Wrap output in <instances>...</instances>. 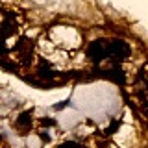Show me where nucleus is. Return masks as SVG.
<instances>
[{"mask_svg":"<svg viewBox=\"0 0 148 148\" xmlns=\"http://www.w3.org/2000/svg\"><path fill=\"white\" fill-rule=\"evenodd\" d=\"M98 74H100V78L111 80V82H115V83H120V85L126 82V74H124V72H122V69H119V67L102 69V71H98Z\"/></svg>","mask_w":148,"mask_h":148,"instance_id":"4","label":"nucleus"},{"mask_svg":"<svg viewBox=\"0 0 148 148\" xmlns=\"http://www.w3.org/2000/svg\"><path fill=\"white\" fill-rule=\"evenodd\" d=\"M15 32H17L15 21H13L11 17H6V18H4V22L0 24V39H8V37H11Z\"/></svg>","mask_w":148,"mask_h":148,"instance_id":"5","label":"nucleus"},{"mask_svg":"<svg viewBox=\"0 0 148 148\" xmlns=\"http://www.w3.org/2000/svg\"><path fill=\"white\" fill-rule=\"evenodd\" d=\"M41 124H43V126H54V120H50V119H43V120H41Z\"/></svg>","mask_w":148,"mask_h":148,"instance_id":"8","label":"nucleus"},{"mask_svg":"<svg viewBox=\"0 0 148 148\" xmlns=\"http://www.w3.org/2000/svg\"><path fill=\"white\" fill-rule=\"evenodd\" d=\"M41 139H43V141H48V139H50V137H48V135H46V132H43V133H41Z\"/></svg>","mask_w":148,"mask_h":148,"instance_id":"10","label":"nucleus"},{"mask_svg":"<svg viewBox=\"0 0 148 148\" xmlns=\"http://www.w3.org/2000/svg\"><path fill=\"white\" fill-rule=\"evenodd\" d=\"M32 50H34V45H32L30 39L22 37L18 39V43L15 45V54H17V59L21 61L22 65H28L32 61Z\"/></svg>","mask_w":148,"mask_h":148,"instance_id":"3","label":"nucleus"},{"mask_svg":"<svg viewBox=\"0 0 148 148\" xmlns=\"http://www.w3.org/2000/svg\"><path fill=\"white\" fill-rule=\"evenodd\" d=\"M59 148H83L80 143H74V141H67V143H63Z\"/></svg>","mask_w":148,"mask_h":148,"instance_id":"7","label":"nucleus"},{"mask_svg":"<svg viewBox=\"0 0 148 148\" xmlns=\"http://www.w3.org/2000/svg\"><path fill=\"white\" fill-rule=\"evenodd\" d=\"M65 106H67V100H65V102H59V104H56V106H54V109H63Z\"/></svg>","mask_w":148,"mask_h":148,"instance_id":"9","label":"nucleus"},{"mask_svg":"<svg viewBox=\"0 0 148 148\" xmlns=\"http://www.w3.org/2000/svg\"><path fill=\"white\" fill-rule=\"evenodd\" d=\"M15 128L21 133H26L28 130L32 128V113H30V111H24V113L18 115V119L15 120Z\"/></svg>","mask_w":148,"mask_h":148,"instance_id":"6","label":"nucleus"},{"mask_svg":"<svg viewBox=\"0 0 148 148\" xmlns=\"http://www.w3.org/2000/svg\"><path fill=\"white\" fill-rule=\"evenodd\" d=\"M87 56H89L91 61L96 63V65L100 61H104V59H108V41L100 39V41L91 43L89 48H87Z\"/></svg>","mask_w":148,"mask_h":148,"instance_id":"2","label":"nucleus"},{"mask_svg":"<svg viewBox=\"0 0 148 148\" xmlns=\"http://www.w3.org/2000/svg\"><path fill=\"white\" fill-rule=\"evenodd\" d=\"M130 45L122 39H113L108 41V59H115V61H122L130 56Z\"/></svg>","mask_w":148,"mask_h":148,"instance_id":"1","label":"nucleus"}]
</instances>
